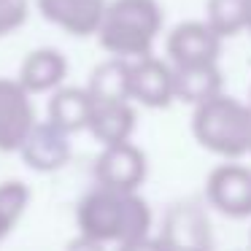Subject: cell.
Listing matches in <instances>:
<instances>
[{
    "mask_svg": "<svg viewBox=\"0 0 251 251\" xmlns=\"http://www.w3.org/2000/svg\"><path fill=\"white\" fill-rule=\"evenodd\" d=\"M76 222L89 243H119L135 249L149 238L151 208L135 192H116L98 184L78 202Z\"/></svg>",
    "mask_w": 251,
    "mask_h": 251,
    "instance_id": "cell-1",
    "label": "cell"
},
{
    "mask_svg": "<svg viewBox=\"0 0 251 251\" xmlns=\"http://www.w3.org/2000/svg\"><path fill=\"white\" fill-rule=\"evenodd\" d=\"M192 132L202 149L224 159L251 154V103H240L229 95H216L195 105Z\"/></svg>",
    "mask_w": 251,
    "mask_h": 251,
    "instance_id": "cell-2",
    "label": "cell"
},
{
    "mask_svg": "<svg viewBox=\"0 0 251 251\" xmlns=\"http://www.w3.org/2000/svg\"><path fill=\"white\" fill-rule=\"evenodd\" d=\"M162 30V8L157 0H114L105 6L98 27L100 46L114 57H143Z\"/></svg>",
    "mask_w": 251,
    "mask_h": 251,
    "instance_id": "cell-3",
    "label": "cell"
},
{
    "mask_svg": "<svg viewBox=\"0 0 251 251\" xmlns=\"http://www.w3.org/2000/svg\"><path fill=\"white\" fill-rule=\"evenodd\" d=\"M205 197L211 208L229 219L251 216V168L238 162L213 168L205 181Z\"/></svg>",
    "mask_w": 251,
    "mask_h": 251,
    "instance_id": "cell-4",
    "label": "cell"
},
{
    "mask_svg": "<svg viewBox=\"0 0 251 251\" xmlns=\"http://www.w3.org/2000/svg\"><path fill=\"white\" fill-rule=\"evenodd\" d=\"M159 243L165 249H184V251H205L213 246L211 219L200 202H176L165 213L162 238Z\"/></svg>",
    "mask_w": 251,
    "mask_h": 251,
    "instance_id": "cell-5",
    "label": "cell"
},
{
    "mask_svg": "<svg viewBox=\"0 0 251 251\" xmlns=\"http://www.w3.org/2000/svg\"><path fill=\"white\" fill-rule=\"evenodd\" d=\"M95 178L116 192H138L146 178V154L130 141L108 143L95 162Z\"/></svg>",
    "mask_w": 251,
    "mask_h": 251,
    "instance_id": "cell-6",
    "label": "cell"
},
{
    "mask_svg": "<svg viewBox=\"0 0 251 251\" xmlns=\"http://www.w3.org/2000/svg\"><path fill=\"white\" fill-rule=\"evenodd\" d=\"M130 100H138L149 108H168L176 100L173 65L151 54L130 60Z\"/></svg>",
    "mask_w": 251,
    "mask_h": 251,
    "instance_id": "cell-7",
    "label": "cell"
},
{
    "mask_svg": "<svg viewBox=\"0 0 251 251\" xmlns=\"http://www.w3.org/2000/svg\"><path fill=\"white\" fill-rule=\"evenodd\" d=\"M222 35L208 22H181L168 35V57L173 65H208L219 62Z\"/></svg>",
    "mask_w": 251,
    "mask_h": 251,
    "instance_id": "cell-8",
    "label": "cell"
},
{
    "mask_svg": "<svg viewBox=\"0 0 251 251\" xmlns=\"http://www.w3.org/2000/svg\"><path fill=\"white\" fill-rule=\"evenodd\" d=\"M33 125L35 116L27 103V89L19 81L0 78V151H17Z\"/></svg>",
    "mask_w": 251,
    "mask_h": 251,
    "instance_id": "cell-9",
    "label": "cell"
},
{
    "mask_svg": "<svg viewBox=\"0 0 251 251\" xmlns=\"http://www.w3.org/2000/svg\"><path fill=\"white\" fill-rule=\"evenodd\" d=\"M25 162L33 170H60L71 157V143H68V132L60 130L57 125L46 122V125H33L27 132L25 143L19 146Z\"/></svg>",
    "mask_w": 251,
    "mask_h": 251,
    "instance_id": "cell-10",
    "label": "cell"
},
{
    "mask_svg": "<svg viewBox=\"0 0 251 251\" xmlns=\"http://www.w3.org/2000/svg\"><path fill=\"white\" fill-rule=\"evenodd\" d=\"M41 11L49 22L73 35L98 33L105 14V0H38Z\"/></svg>",
    "mask_w": 251,
    "mask_h": 251,
    "instance_id": "cell-11",
    "label": "cell"
},
{
    "mask_svg": "<svg viewBox=\"0 0 251 251\" xmlns=\"http://www.w3.org/2000/svg\"><path fill=\"white\" fill-rule=\"evenodd\" d=\"M89 130L103 146L108 143H122L130 141L135 132V111L130 100H114V103H95Z\"/></svg>",
    "mask_w": 251,
    "mask_h": 251,
    "instance_id": "cell-12",
    "label": "cell"
},
{
    "mask_svg": "<svg viewBox=\"0 0 251 251\" xmlns=\"http://www.w3.org/2000/svg\"><path fill=\"white\" fill-rule=\"evenodd\" d=\"M176 71V100L200 105L222 95V71L216 62L208 65H173Z\"/></svg>",
    "mask_w": 251,
    "mask_h": 251,
    "instance_id": "cell-13",
    "label": "cell"
},
{
    "mask_svg": "<svg viewBox=\"0 0 251 251\" xmlns=\"http://www.w3.org/2000/svg\"><path fill=\"white\" fill-rule=\"evenodd\" d=\"M92 108H95V100H92V95H89V89L68 87V89H60V92L51 98L49 122L71 135V132H78V130H84V127H89Z\"/></svg>",
    "mask_w": 251,
    "mask_h": 251,
    "instance_id": "cell-14",
    "label": "cell"
},
{
    "mask_svg": "<svg viewBox=\"0 0 251 251\" xmlns=\"http://www.w3.org/2000/svg\"><path fill=\"white\" fill-rule=\"evenodd\" d=\"M68 62L54 49H38L22 62L19 68V84L27 92H49L65 78Z\"/></svg>",
    "mask_w": 251,
    "mask_h": 251,
    "instance_id": "cell-15",
    "label": "cell"
},
{
    "mask_svg": "<svg viewBox=\"0 0 251 251\" xmlns=\"http://www.w3.org/2000/svg\"><path fill=\"white\" fill-rule=\"evenodd\" d=\"M89 95L95 103H114V100H130V60L116 57L95 68L89 78Z\"/></svg>",
    "mask_w": 251,
    "mask_h": 251,
    "instance_id": "cell-16",
    "label": "cell"
},
{
    "mask_svg": "<svg viewBox=\"0 0 251 251\" xmlns=\"http://www.w3.org/2000/svg\"><path fill=\"white\" fill-rule=\"evenodd\" d=\"M205 22L222 38H232L249 27V0H208Z\"/></svg>",
    "mask_w": 251,
    "mask_h": 251,
    "instance_id": "cell-17",
    "label": "cell"
},
{
    "mask_svg": "<svg viewBox=\"0 0 251 251\" xmlns=\"http://www.w3.org/2000/svg\"><path fill=\"white\" fill-rule=\"evenodd\" d=\"M27 186L19 181H8L0 184V240L8 235V229L17 224V219L25 213L27 205Z\"/></svg>",
    "mask_w": 251,
    "mask_h": 251,
    "instance_id": "cell-18",
    "label": "cell"
},
{
    "mask_svg": "<svg viewBox=\"0 0 251 251\" xmlns=\"http://www.w3.org/2000/svg\"><path fill=\"white\" fill-rule=\"evenodd\" d=\"M27 19V0H0V38L22 27Z\"/></svg>",
    "mask_w": 251,
    "mask_h": 251,
    "instance_id": "cell-19",
    "label": "cell"
},
{
    "mask_svg": "<svg viewBox=\"0 0 251 251\" xmlns=\"http://www.w3.org/2000/svg\"><path fill=\"white\" fill-rule=\"evenodd\" d=\"M246 30L251 33V0H249V27H246Z\"/></svg>",
    "mask_w": 251,
    "mask_h": 251,
    "instance_id": "cell-20",
    "label": "cell"
},
{
    "mask_svg": "<svg viewBox=\"0 0 251 251\" xmlns=\"http://www.w3.org/2000/svg\"><path fill=\"white\" fill-rule=\"evenodd\" d=\"M249 246H251V235H249Z\"/></svg>",
    "mask_w": 251,
    "mask_h": 251,
    "instance_id": "cell-21",
    "label": "cell"
},
{
    "mask_svg": "<svg viewBox=\"0 0 251 251\" xmlns=\"http://www.w3.org/2000/svg\"><path fill=\"white\" fill-rule=\"evenodd\" d=\"M249 103H251V95H249Z\"/></svg>",
    "mask_w": 251,
    "mask_h": 251,
    "instance_id": "cell-22",
    "label": "cell"
}]
</instances>
